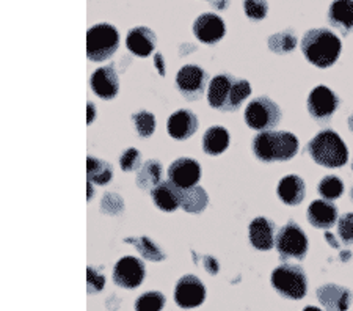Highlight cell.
Returning a JSON list of instances; mask_svg holds the SVG:
<instances>
[{
  "mask_svg": "<svg viewBox=\"0 0 353 311\" xmlns=\"http://www.w3.org/2000/svg\"><path fill=\"white\" fill-rule=\"evenodd\" d=\"M275 247L281 261L288 259H303L308 253V237L300 225L290 220L276 233Z\"/></svg>",
  "mask_w": 353,
  "mask_h": 311,
  "instance_id": "ba28073f",
  "label": "cell"
},
{
  "mask_svg": "<svg viewBox=\"0 0 353 311\" xmlns=\"http://www.w3.org/2000/svg\"><path fill=\"white\" fill-rule=\"evenodd\" d=\"M339 104L341 99L338 98V94L325 85H319L308 96V112L319 123H327L332 120Z\"/></svg>",
  "mask_w": 353,
  "mask_h": 311,
  "instance_id": "30bf717a",
  "label": "cell"
},
{
  "mask_svg": "<svg viewBox=\"0 0 353 311\" xmlns=\"http://www.w3.org/2000/svg\"><path fill=\"white\" fill-rule=\"evenodd\" d=\"M303 311H322V310L317 308V307H312V305H310V307H306Z\"/></svg>",
  "mask_w": 353,
  "mask_h": 311,
  "instance_id": "b9f144b4",
  "label": "cell"
},
{
  "mask_svg": "<svg viewBox=\"0 0 353 311\" xmlns=\"http://www.w3.org/2000/svg\"><path fill=\"white\" fill-rule=\"evenodd\" d=\"M230 132L223 126H210L203 135V151L209 156H220L230 146Z\"/></svg>",
  "mask_w": 353,
  "mask_h": 311,
  "instance_id": "d4e9b609",
  "label": "cell"
},
{
  "mask_svg": "<svg viewBox=\"0 0 353 311\" xmlns=\"http://www.w3.org/2000/svg\"><path fill=\"white\" fill-rule=\"evenodd\" d=\"M165 296L159 291H148L137 299L135 311H162L165 307Z\"/></svg>",
  "mask_w": 353,
  "mask_h": 311,
  "instance_id": "1f68e13d",
  "label": "cell"
},
{
  "mask_svg": "<svg viewBox=\"0 0 353 311\" xmlns=\"http://www.w3.org/2000/svg\"><path fill=\"white\" fill-rule=\"evenodd\" d=\"M306 151L312 161L327 168L343 167L349 161V150L344 140L332 129L319 132L306 146Z\"/></svg>",
  "mask_w": 353,
  "mask_h": 311,
  "instance_id": "277c9868",
  "label": "cell"
},
{
  "mask_svg": "<svg viewBox=\"0 0 353 311\" xmlns=\"http://www.w3.org/2000/svg\"><path fill=\"white\" fill-rule=\"evenodd\" d=\"M154 66L157 68L159 74H161V76L163 77V76H165V68H167V65H165L162 54H159V52H157V54L154 55Z\"/></svg>",
  "mask_w": 353,
  "mask_h": 311,
  "instance_id": "f35d334b",
  "label": "cell"
},
{
  "mask_svg": "<svg viewBox=\"0 0 353 311\" xmlns=\"http://www.w3.org/2000/svg\"><path fill=\"white\" fill-rule=\"evenodd\" d=\"M243 11L252 21H263L269 13L267 0H243Z\"/></svg>",
  "mask_w": 353,
  "mask_h": 311,
  "instance_id": "836d02e7",
  "label": "cell"
},
{
  "mask_svg": "<svg viewBox=\"0 0 353 311\" xmlns=\"http://www.w3.org/2000/svg\"><path fill=\"white\" fill-rule=\"evenodd\" d=\"M352 168H353V163H352Z\"/></svg>",
  "mask_w": 353,
  "mask_h": 311,
  "instance_id": "f6af8a7d",
  "label": "cell"
},
{
  "mask_svg": "<svg viewBox=\"0 0 353 311\" xmlns=\"http://www.w3.org/2000/svg\"><path fill=\"white\" fill-rule=\"evenodd\" d=\"M272 286L280 296L300 301L308 292V279L300 265L283 264L272 272Z\"/></svg>",
  "mask_w": 353,
  "mask_h": 311,
  "instance_id": "5b68a950",
  "label": "cell"
},
{
  "mask_svg": "<svg viewBox=\"0 0 353 311\" xmlns=\"http://www.w3.org/2000/svg\"><path fill=\"white\" fill-rule=\"evenodd\" d=\"M209 74L198 65H185L176 74V87L187 101L201 99L209 88Z\"/></svg>",
  "mask_w": 353,
  "mask_h": 311,
  "instance_id": "9c48e42d",
  "label": "cell"
},
{
  "mask_svg": "<svg viewBox=\"0 0 353 311\" xmlns=\"http://www.w3.org/2000/svg\"><path fill=\"white\" fill-rule=\"evenodd\" d=\"M308 220L312 226L330 230L338 219V208L328 200H316L308 208Z\"/></svg>",
  "mask_w": 353,
  "mask_h": 311,
  "instance_id": "44dd1931",
  "label": "cell"
},
{
  "mask_svg": "<svg viewBox=\"0 0 353 311\" xmlns=\"http://www.w3.org/2000/svg\"><path fill=\"white\" fill-rule=\"evenodd\" d=\"M193 35L204 44H217L225 37V22L215 13H203L193 22Z\"/></svg>",
  "mask_w": 353,
  "mask_h": 311,
  "instance_id": "9a60e30c",
  "label": "cell"
},
{
  "mask_svg": "<svg viewBox=\"0 0 353 311\" xmlns=\"http://www.w3.org/2000/svg\"><path fill=\"white\" fill-rule=\"evenodd\" d=\"M132 121L135 124L137 134H139L140 137L148 139V137H151V135L154 134V131H156V117H154V113H151V112H148V110H140V112L134 113Z\"/></svg>",
  "mask_w": 353,
  "mask_h": 311,
  "instance_id": "4dcf8cb0",
  "label": "cell"
},
{
  "mask_svg": "<svg viewBox=\"0 0 353 311\" xmlns=\"http://www.w3.org/2000/svg\"><path fill=\"white\" fill-rule=\"evenodd\" d=\"M349 128H350V131L353 132V113H352L350 118H349Z\"/></svg>",
  "mask_w": 353,
  "mask_h": 311,
  "instance_id": "7bdbcfd3",
  "label": "cell"
},
{
  "mask_svg": "<svg viewBox=\"0 0 353 311\" xmlns=\"http://www.w3.org/2000/svg\"><path fill=\"white\" fill-rule=\"evenodd\" d=\"M119 48V33L113 26L101 22L88 28L87 55L91 61H104L117 52Z\"/></svg>",
  "mask_w": 353,
  "mask_h": 311,
  "instance_id": "8992f818",
  "label": "cell"
},
{
  "mask_svg": "<svg viewBox=\"0 0 353 311\" xmlns=\"http://www.w3.org/2000/svg\"><path fill=\"white\" fill-rule=\"evenodd\" d=\"M91 184H93V183H91V181H88V201L94 197V189H93V185H91Z\"/></svg>",
  "mask_w": 353,
  "mask_h": 311,
  "instance_id": "60d3db41",
  "label": "cell"
},
{
  "mask_svg": "<svg viewBox=\"0 0 353 311\" xmlns=\"http://www.w3.org/2000/svg\"><path fill=\"white\" fill-rule=\"evenodd\" d=\"M143 165L141 163V152L137 148H128L119 157V167L123 172H139V168Z\"/></svg>",
  "mask_w": 353,
  "mask_h": 311,
  "instance_id": "e575fe53",
  "label": "cell"
},
{
  "mask_svg": "<svg viewBox=\"0 0 353 311\" xmlns=\"http://www.w3.org/2000/svg\"><path fill=\"white\" fill-rule=\"evenodd\" d=\"M137 188L141 190H152L159 184L163 183V167L162 163L156 159L146 161L143 165L139 168L135 178Z\"/></svg>",
  "mask_w": 353,
  "mask_h": 311,
  "instance_id": "cb8c5ba5",
  "label": "cell"
},
{
  "mask_svg": "<svg viewBox=\"0 0 353 311\" xmlns=\"http://www.w3.org/2000/svg\"><path fill=\"white\" fill-rule=\"evenodd\" d=\"M87 107H88V115H87L88 120H87V123L91 124V123L94 121V118H96V106L93 103H88Z\"/></svg>",
  "mask_w": 353,
  "mask_h": 311,
  "instance_id": "ab89813d",
  "label": "cell"
},
{
  "mask_svg": "<svg viewBox=\"0 0 353 311\" xmlns=\"http://www.w3.org/2000/svg\"><path fill=\"white\" fill-rule=\"evenodd\" d=\"M90 87L101 99L110 101L117 98L119 92V79L115 66L107 65L98 68L90 77Z\"/></svg>",
  "mask_w": 353,
  "mask_h": 311,
  "instance_id": "5bb4252c",
  "label": "cell"
},
{
  "mask_svg": "<svg viewBox=\"0 0 353 311\" xmlns=\"http://www.w3.org/2000/svg\"><path fill=\"white\" fill-rule=\"evenodd\" d=\"M87 280H88V294H98L104 290L105 277L101 275L94 268L87 269Z\"/></svg>",
  "mask_w": 353,
  "mask_h": 311,
  "instance_id": "8d00e7d4",
  "label": "cell"
},
{
  "mask_svg": "<svg viewBox=\"0 0 353 311\" xmlns=\"http://www.w3.org/2000/svg\"><path fill=\"white\" fill-rule=\"evenodd\" d=\"M146 268L141 259L135 257H123L113 268V281L124 290H135L143 283Z\"/></svg>",
  "mask_w": 353,
  "mask_h": 311,
  "instance_id": "8fae6325",
  "label": "cell"
},
{
  "mask_svg": "<svg viewBox=\"0 0 353 311\" xmlns=\"http://www.w3.org/2000/svg\"><path fill=\"white\" fill-rule=\"evenodd\" d=\"M206 299V286L195 275L181 277L174 288V301L181 308H196Z\"/></svg>",
  "mask_w": 353,
  "mask_h": 311,
  "instance_id": "7c38bea8",
  "label": "cell"
},
{
  "mask_svg": "<svg viewBox=\"0 0 353 311\" xmlns=\"http://www.w3.org/2000/svg\"><path fill=\"white\" fill-rule=\"evenodd\" d=\"M151 198L154 205L163 212H173L181 208V189L172 181H163L156 189H152Z\"/></svg>",
  "mask_w": 353,
  "mask_h": 311,
  "instance_id": "603a6c76",
  "label": "cell"
},
{
  "mask_svg": "<svg viewBox=\"0 0 353 311\" xmlns=\"http://www.w3.org/2000/svg\"><path fill=\"white\" fill-rule=\"evenodd\" d=\"M124 211V201L115 192H107L101 200V212L107 216H119Z\"/></svg>",
  "mask_w": 353,
  "mask_h": 311,
  "instance_id": "d6a6232c",
  "label": "cell"
},
{
  "mask_svg": "<svg viewBox=\"0 0 353 311\" xmlns=\"http://www.w3.org/2000/svg\"><path fill=\"white\" fill-rule=\"evenodd\" d=\"M328 22L344 37L353 30V0H333L328 10Z\"/></svg>",
  "mask_w": 353,
  "mask_h": 311,
  "instance_id": "ffe728a7",
  "label": "cell"
},
{
  "mask_svg": "<svg viewBox=\"0 0 353 311\" xmlns=\"http://www.w3.org/2000/svg\"><path fill=\"white\" fill-rule=\"evenodd\" d=\"M352 200H353V189H352Z\"/></svg>",
  "mask_w": 353,
  "mask_h": 311,
  "instance_id": "ee69618b",
  "label": "cell"
},
{
  "mask_svg": "<svg viewBox=\"0 0 353 311\" xmlns=\"http://www.w3.org/2000/svg\"><path fill=\"white\" fill-rule=\"evenodd\" d=\"M198 118L195 113L187 109L176 110L168 118V134L174 140H187L198 131Z\"/></svg>",
  "mask_w": 353,
  "mask_h": 311,
  "instance_id": "ac0fdd59",
  "label": "cell"
},
{
  "mask_svg": "<svg viewBox=\"0 0 353 311\" xmlns=\"http://www.w3.org/2000/svg\"><path fill=\"white\" fill-rule=\"evenodd\" d=\"M317 299L327 311H347L352 303V292L339 285H323L317 290Z\"/></svg>",
  "mask_w": 353,
  "mask_h": 311,
  "instance_id": "e0dca14e",
  "label": "cell"
},
{
  "mask_svg": "<svg viewBox=\"0 0 353 311\" xmlns=\"http://www.w3.org/2000/svg\"><path fill=\"white\" fill-rule=\"evenodd\" d=\"M250 94H252L250 82L245 79H237L232 74H219L210 79L209 82V106L221 112L239 110Z\"/></svg>",
  "mask_w": 353,
  "mask_h": 311,
  "instance_id": "6da1fadb",
  "label": "cell"
},
{
  "mask_svg": "<svg viewBox=\"0 0 353 311\" xmlns=\"http://www.w3.org/2000/svg\"><path fill=\"white\" fill-rule=\"evenodd\" d=\"M319 194H321L325 200L333 201L338 200V198L344 194V184L338 177L334 174H330V177L323 178L317 185Z\"/></svg>",
  "mask_w": 353,
  "mask_h": 311,
  "instance_id": "f546056e",
  "label": "cell"
},
{
  "mask_svg": "<svg viewBox=\"0 0 353 311\" xmlns=\"http://www.w3.org/2000/svg\"><path fill=\"white\" fill-rule=\"evenodd\" d=\"M201 178V167L195 159L179 157L168 168V181H172L179 189H189L198 184Z\"/></svg>",
  "mask_w": 353,
  "mask_h": 311,
  "instance_id": "4fadbf2b",
  "label": "cell"
},
{
  "mask_svg": "<svg viewBox=\"0 0 353 311\" xmlns=\"http://www.w3.org/2000/svg\"><path fill=\"white\" fill-rule=\"evenodd\" d=\"M209 205V195L199 185L181 189V208L189 214H201Z\"/></svg>",
  "mask_w": 353,
  "mask_h": 311,
  "instance_id": "484cf974",
  "label": "cell"
},
{
  "mask_svg": "<svg viewBox=\"0 0 353 311\" xmlns=\"http://www.w3.org/2000/svg\"><path fill=\"white\" fill-rule=\"evenodd\" d=\"M338 234L344 244L353 242V212H347L338 220Z\"/></svg>",
  "mask_w": 353,
  "mask_h": 311,
  "instance_id": "d590c367",
  "label": "cell"
},
{
  "mask_svg": "<svg viewBox=\"0 0 353 311\" xmlns=\"http://www.w3.org/2000/svg\"><path fill=\"white\" fill-rule=\"evenodd\" d=\"M297 46V37L292 30H284L275 33L269 38V48L275 54H288Z\"/></svg>",
  "mask_w": 353,
  "mask_h": 311,
  "instance_id": "f1b7e54d",
  "label": "cell"
},
{
  "mask_svg": "<svg viewBox=\"0 0 353 311\" xmlns=\"http://www.w3.org/2000/svg\"><path fill=\"white\" fill-rule=\"evenodd\" d=\"M281 118L283 112L280 106L267 96L254 98L245 109V123L248 124V128L258 132L272 131L273 128L278 126Z\"/></svg>",
  "mask_w": 353,
  "mask_h": 311,
  "instance_id": "52a82bcc",
  "label": "cell"
},
{
  "mask_svg": "<svg viewBox=\"0 0 353 311\" xmlns=\"http://www.w3.org/2000/svg\"><path fill=\"white\" fill-rule=\"evenodd\" d=\"M343 43L328 28H311L301 39V52L317 68H330L338 61Z\"/></svg>",
  "mask_w": 353,
  "mask_h": 311,
  "instance_id": "7a4b0ae2",
  "label": "cell"
},
{
  "mask_svg": "<svg viewBox=\"0 0 353 311\" xmlns=\"http://www.w3.org/2000/svg\"><path fill=\"white\" fill-rule=\"evenodd\" d=\"M204 265H206L210 274H217L219 272V263L215 261L212 257H204Z\"/></svg>",
  "mask_w": 353,
  "mask_h": 311,
  "instance_id": "74e56055",
  "label": "cell"
},
{
  "mask_svg": "<svg viewBox=\"0 0 353 311\" xmlns=\"http://www.w3.org/2000/svg\"><path fill=\"white\" fill-rule=\"evenodd\" d=\"M253 154L261 162H286L299 152V139L286 131H267L254 135Z\"/></svg>",
  "mask_w": 353,
  "mask_h": 311,
  "instance_id": "3957f363",
  "label": "cell"
},
{
  "mask_svg": "<svg viewBox=\"0 0 353 311\" xmlns=\"http://www.w3.org/2000/svg\"><path fill=\"white\" fill-rule=\"evenodd\" d=\"M124 242L132 244L137 250H139L141 257H143L145 259H150V261H163V259L167 258V254L161 250V247H159L154 241H151L150 237H146V236L126 237Z\"/></svg>",
  "mask_w": 353,
  "mask_h": 311,
  "instance_id": "83f0119b",
  "label": "cell"
},
{
  "mask_svg": "<svg viewBox=\"0 0 353 311\" xmlns=\"http://www.w3.org/2000/svg\"><path fill=\"white\" fill-rule=\"evenodd\" d=\"M248 237L256 250L269 252L275 247L276 226L267 217H256L248 226Z\"/></svg>",
  "mask_w": 353,
  "mask_h": 311,
  "instance_id": "2e32d148",
  "label": "cell"
},
{
  "mask_svg": "<svg viewBox=\"0 0 353 311\" xmlns=\"http://www.w3.org/2000/svg\"><path fill=\"white\" fill-rule=\"evenodd\" d=\"M276 194L280 200L288 206H297L303 201L306 194L305 181L297 174H288L284 177L276 188Z\"/></svg>",
  "mask_w": 353,
  "mask_h": 311,
  "instance_id": "7402d4cb",
  "label": "cell"
},
{
  "mask_svg": "<svg viewBox=\"0 0 353 311\" xmlns=\"http://www.w3.org/2000/svg\"><path fill=\"white\" fill-rule=\"evenodd\" d=\"M87 177H88V181H91L93 184H99V185L109 184L112 177H113L112 165L109 162L98 159V157L88 156Z\"/></svg>",
  "mask_w": 353,
  "mask_h": 311,
  "instance_id": "4316f807",
  "label": "cell"
},
{
  "mask_svg": "<svg viewBox=\"0 0 353 311\" xmlns=\"http://www.w3.org/2000/svg\"><path fill=\"white\" fill-rule=\"evenodd\" d=\"M156 33L148 27H134L129 30L126 38V48L137 57H150L156 48Z\"/></svg>",
  "mask_w": 353,
  "mask_h": 311,
  "instance_id": "d6986e66",
  "label": "cell"
}]
</instances>
